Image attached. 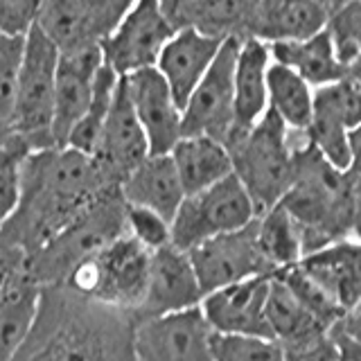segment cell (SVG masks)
<instances>
[{
	"label": "cell",
	"mask_w": 361,
	"mask_h": 361,
	"mask_svg": "<svg viewBox=\"0 0 361 361\" xmlns=\"http://www.w3.org/2000/svg\"><path fill=\"white\" fill-rule=\"evenodd\" d=\"M116 188L120 180L95 156L71 147L30 152L20 165L16 210L0 233V242L27 259Z\"/></svg>",
	"instance_id": "6da1fadb"
},
{
	"label": "cell",
	"mask_w": 361,
	"mask_h": 361,
	"mask_svg": "<svg viewBox=\"0 0 361 361\" xmlns=\"http://www.w3.org/2000/svg\"><path fill=\"white\" fill-rule=\"evenodd\" d=\"M135 325L133 314L66 285L41 287L37 316L11 361H138Z\"/></svg>",
	"instance_id": "7a4b0ae2"
},
{
	"label": "cell",
	"mask_w": 361,
	"mask_h": 361,
	"mask_svg": "<svg viewBox=\"0 0 361 361\" xmlns=\"http://www.w3.org/2000/svg\"><path fill=\"white\" fill-rule=\"evenodd\" d=\"M350 192L353 174L334 169L310 142L296 149L293 180L278 206L296 224L302 257L350 240Z\"/></svg>",
	"instance_id": "3957f363"
},
{
	"label": "cell",
	"mask_w": 361,
	"mask_h": 361,
	"mask_svg": "<svg viewBox=\"0 0 361 361\" xmlns=\"http://www.w3.org/2000/svg\"><path fill=\"white\" fill-rule=\"evenodd\" d=\"M307 145L302 131H289L267 109L253 129L226 145L233 174L251 197L255 212L262 214L285 197L296 169V149Z\"/></svg>",
	"instance_id": "277c9868"
},
{
	"label": "cell",
	"mask_w": 361,
	"mask_h": 361,
	"mask_svg": "<svg viewBox=\"0 0 361 361\" xmlns=\"http://www.w3.org/2000/svg\"><path fill=\"white\" fill-rule=\"evenodd\" d=\"M127 233V203L120 188L106 192L93 206L56 233L27 257V269L41 287L63 285L73 271L95 257L104 248Z\"/></svg>",
	"instance_id": "5b68a950"
},
{
	"label": "cell",
	"mask_w": 361,
	"mask_h": 361,
	"mask_svg": "<svg viewBox=\"0 0 361 361\" xmlns=\"http://www.w3.org/2000/svg\"><path fill=\"white\" fill-rule=\"evenodd\" d=\"M59 50L32 27L25 34V50L18 68L14 102H11L9 131L27 145L30 152L54 147V77Z\"/></svg>",
	"instance_id": "8992f818"
},
{
	"label": "cell",
	"mask_w": 361,
	"mask_h": 361,
	"mask_svg": "<svg viewBox=\"0 0 361 361\" xmlns=\"http://www.w3.org/2000/svg\"><path fill=\"white\" fill-rule=\"evenodd\" d=\"M149 262L152 251L124 233L102 253L79 264L63 285L79 296L135 316L147 291Z\"/></svg>",
	"instance_id": "52a82bcc"
},
{
	"label": "cell",
	"mask_w": 361,
	"mask_h": 361,
	"mask_svg": "<svg viewBox=\"0 0 361 361\" xmlns=\"http://www.w3.org/2000/svg\"><path fill=\"white\" fill-rule=\"evenodd\" d=\"M257 217L251 197L235 174L219 183L190 195L178 206L172 219V244L180 251H192L195 246L228 235L248 226Z\"/></svg>",
	"instance_id": "ba28073f"
},
{
	"label": "cell",
	"mask_w": 361,
	"mask_h": 361,
	"mask_svg": "<svg viewBox=\"0 0 361 361\" xmlns=\"http://www.w3.org/2000/svg\"><path fill=\"white\" fill-rule=\"evenodd\" d=\"M240 39H228L214 56L212 66L192 90L180 111L183 135H206V138L228 142L235 124V61L240 52Z\"/></svg>",
	"instance_id": "9c48e42d"
},
{
	"label": "cell",
	"mask_w": 361,
	"mask_h": 361,
	"mask_svg": "<svg viewBox=\"0 0 361 361\" xmlns=\"http://www.w3.org/2000/svg\"><path fill=\"white\" fill-rule=\"evenodd\" d=\"M361 127V86L353 79L314 88L312 122L305 135L327 163L338 172H350V133Z\"/></svg>",
	"instance_id": "30bf717a"
},
{
	"label": "cell",
	"mask_w": 361,
	"mask_h": 361,
	"mask_svg": "<svg viewBox=\"0 0 361 361\" xmlns=\"http://www.w3.org/2000/svg\"><path fill=\"white\" fill-rule=\"evenodd\" d=\"M174 37L158 0H138L120 25L99 43L102 61L118 77L156 68L165 43Z\"/></svg>",
	"instance_id": "8fae6325"
},
{
	"label": "cell",
	"mask_w": 361,
	"mask_h": 361,
	"mask_svg": "<svg viewBox=\"0 0 361 361\" xmlns=\"http://www.w3.org/2000/svg\"><path fill=\"white\" fill-rule=\"evenodd\" d=\"M199 287L206 293L224 289L255 276H274L255 240V219L244 228L212 237L188 251Z\"/></svg>",
	"instance_id": "7c38bea8"
},
{
	"label": "cell",
	"mask_w": 361,
	"mask_h": 361,
	"mask_svg": "<svg viewBox=\"0 0 361 361\" xmlns=\"http://www.w3.org/2000/svg\"><path fill=\"white\" fill-rule=\"evenodd\" d=\"M41 285L20 251L0 242V361H11L34 323Z\"/></svg>",
	"instance_id": "4fadbf2b"
},
{
	"label": "cell",
	"mask_w": 361,
	"mask_h": 361,
	"mask_svg": "<svg viewBox=\"0 0 361 361\" xmlns=\"http://www.w3.org/2000/svg\"><path fill=\"white\" fill-rule=\"evenodd\" d=\"M203 291L185 251L167 244L152 253L149 280L142 305L135 312V321H152L180 312L197 310Z\"/></svg>",
	"instance_id": "5bb4252c"
},
{
	"label": "cell",
	"mask_w": 361,
	"mask_h": 361,
	"mask_svg": "<svg viewBox=\"0 0 361 361\" xmlns=\"http://www.w3.org/2000/svg\"><path fill=\"white\" fill-rule=\"evenodd\" d=\"M269 285L271 276H255L206 293L199 305V312L210 332L221 336L271 338L264 316Z\"/></svg>",
	"instance_id": "9a60e30c"
},
{
	"label": "cell",
	"mask_w": 361,
	"mask_h": 361,
	"mask_svg": "<svg viewBox=\"0 0 361 361\" xmlns=\"http://www.w3.org/2000/svg\"><path fill=\"white\" fill-rule=\"evenodd\" d=\"M212 332L197 310L135 325V359L138 361H212Z\"/></svg>",
	"instance_id": "2e32d148"
},
{
	"label": "cell",
	"mask_w": 361,
	"mask_h": 361,
	"mask_svg": "<svg viewBox=\"0 0 361 361\" xmlns=\"http://www.w3.org/2000/svg\"><path fill=\"white\" fill-rule=\"evenodd\" d=\"M135 118L145 131L152 156L169 154L183 138L180 131V106L169 90L167 82L156 68H145L122 77Z\"/></svg>",
	"instance_id": "e0dca14e"
},
{
	"label": "cell",
	"mask_w": 361,
	"mask_h": 361,
	"mask_svg": "<svg viewBox=\"0 0 361 361\" xmlns=\"http://www.w3.org/2000/svg\"><path fill=\"white\" fill-rule=\"evenodd\" d=\"M102 61L99 45L77 52L59 54L54 77V116H52V140L54 147H66L68 135L93 99L95 82Z\"/></svg>",
	"instance_id": "ac0fdd59"
},
{
	"label": "cell",
	"mask_w": 361,
	"mask_h": 361,
	"mask_svg": "<svg viewBox=\"0 0 361 361\" xmlns=\"http://www.w3.org/2000/svg\"><path fill=\"white\" fill-rule=\"evenodd\" d=\"M257 0H158L165 20L178 30H195L228 41L248 39Z\"/></svg>",
	"instance_id": "d6986e66"
},
{
	"label": "cell",
	"mask_w": 361,
	"mask_h": 361,
	"mask_svg": "<svg viewBox=\"0 0 361 361\" xmlns=\"http://www.w3.org/2000/svg\"><path fill=\"white\" fill-rule=\"evenodd\" d=\"M147 156H149V145H147L145 131L135 118L127 88L120 77L99 133L95 158L122 183V178L133 172Z\"/></svg>",
	"instance_id": "ffe728a7"
},
{
	"label": "cell",
	"mask_w": 361,
	"mask_h": 361,
	"mask_svg": "<svg viewBox=\"0 0 361 361\" xmlns=\"http://www.w3.org/2000/svg\"><path fill=\"white\" fill-rule=\"evenodd\" d=\"M221 43L224 41L206 37V34L195 30H178L165 43V48L156 61V71L163 75L180 111L190 99L192 90L208 73Z\"/></svg>",
	"instance_id": "44dd1931"
},
{
	"label": "cell",
	"mask_w": 361,
	"mask_h": 361,
	"mask_svg": "<svg viewBox=\"0 0 361 361\" xmlns=\"http://www.w3.org/2000/svg\"><path fill=\"white\" fill-rule=\"evenodd\" d=\"M298 267L341 307L345 316L361 302V244L345 240L305 255Z\"/></svg>",
	"instance_id": "7402d4cb"
},
{
	"label": "cell",
	"mask_w": 361,
	"mask_h": 361,
	"mask_svg": "<svg viewBox=\"0 0 361 361\" xmlns=\"http://www.w3.org/2000/svg\"><path fill=\"white\" fill-rule=\"evenodd\" d=\"M327 9L316 0H257L248 39L264 45L310 39L325 30Z\"/></svg>",
	"instance_id": "603a6c76"
},
{
	"label": "cell",
	"mask_w": 361,
	"mask_h": 361,
	"mask_svg": "<svg viewBox=\"0 0 361 361\" xmlns=\"http://www.w3.org/2000/svg\"><path fill=\"white\" fill-rule=\"evenodd\" d=\"M271 66L269 45L257 39H244L240 43L235 61V124L228 142L244 135L262 120L267 113V71ZM226 142V145H228Z\"/></svg>",
	"instance_id": "cb8c5ba5"
},
{
	"label": "cell",
	"mask_w": 361,
	"mask_h": 361,
	"mask_svg": "<svg viewBox=\"0 0 361 361\" xmlns=\"http://www.w3.org/2000/svg\"><path fill=\"white\" fill-rule=\"evenodd\" d=\"M122 199L127 206L147 208L172 224L178 206L185 199L178 174L169 154L147 156L145 161L122 178Z\"/></svg>",
	"instance_id": "d4e9b609"
},
{
	"label": "cell",
	"mask_w": 361,
	"mask_h": 361,
	"mask_svg": "<svg viewBox=\"0 0 361 361\" xmlns=\"http://www.w3.org/2000/svg\"><path fill=\"white\" fill-rule=\"evenodd\" d=\"M185 197L197 195L233 174L231 154L219 140L206 135H183L169 152Z\"/></svg>",
	"instance_id": "484cf974"
},
{
	"label": "cell",
	"mask_w": 361,
	"mask_h": 361,
	"mask_svg": "<svg viewBox=\"0 0 361 361\" xmlns=\"http://www.w3.org/2000/svg\"><path fill=\"white\" fill-rule=\"evenodd\" d=\"M269 52L271 61L287 66L312 88L334 84L345 77V66L338 61L327 30H321L319 34L302 41L269 45Z\"/></svg>",
	"instance_id": "4316f807"
},
{
	"label": "cell",
	"mask_w": 361,
	"mask_h": 361,
	"mask_svg": "<svg viewBox=\"0 0 361 361\" xmlns=\"http://www.w3.org/2000/svg\"><path fill=\"white\" fill-rule=\"evenodd\" d=\"M264 316H267L271 338H274L282 350L319 341L321 336L334 330V327H325L316 316H312L305 310L296 300V296H293L276 276H271Z\"/></svg>",
	"instance_id": "83f0119b"
},
{
	"label": "cell",
	"mask_w": 361,
	"mask_h": 361,
	"mask_svg": "<svg viewBox=\"0 0 361 361\" xmlns=\"http://www.w3.org/2000/svg\"><path fill=\"white\" fill-rule=\"evenodd\" d=\"M34 27L59 50V54L99 45L90 25L88 0H41Z\"/></svg>",
	"instance_id": "f1b7e54d"
},
{
	"label": "cell",
	"mask_w": 361,
	"mask_h": 361,
	"mask_svg": "<svg viewBox=\"0 0 361 361\" xmlns=\"http://www.w3.org/2000/svg\"><path fill=\"white\" fill-rule=\"evenodd\" d=\"M269 111L289 131H307L314 111V88L287 66L271 61L267 71Z\"/></svg>",
	"instance_id": "f546056e"
},
{
	"label": "cell",
	"mask_w": 361,
	"mask_h": 361,
	"mask_svg": "<svg viewBox=\"0 0 361 361\" xmlns=\"http://www.w3.org/2000/svg\"><path fill=\"white\" fill-rule=\"evenodd\" d=\"M255 240L274 274L302 259V242L296 224L282 206H274L255 217Z\"/></svg>",
	"instance_id": "4dcf8cb0"
},
{
	"label": "cell",
	"mask_w": 361,
	"mask_h": 361,
	"mask_svg": "<svg viewBox=\"0 0 361 361\" xmlns=\"http://www.w3.org/2000/svg\"><path fill=\"white\" fill-rule=\"evenodd\" d=\"M118 82H120V77L113 73L109 66L99 68L93 99H90L84 118L75 124V129L71 131V135H68L66 147H71V149H77L82 154H88V156H95L99 133H102V127H104V120L111 109L113 93H116Z\"/></svg>",
	"instance_id": "1f68e13d"
},
{
	"label": "cell",
	"mask_w": 361,
	"mask_h": 361,
	"mask_svg": "<svg viewBox=\"0 0 361 361\" xmlns=\"http://www.w3.org/2000/svg\"><path fill=\"white\" fill-rule=\"evenodd\" d=\"M282 285H285L296 300L307 310L312 316H316L325 327H336L345 319V312L341 307H336L334 300L327 296V293L316 285V282L305 274V271L293 264L289 269H282L278 274H274Z\"/></svg>",
	"instance_id": "d6a6232c"
},
{
	"label": "cell",
	"mask_w": 361,
	"mask_h": 361,
	"mask_svg": "<svg viewBox=\"0 0 361 361\" xmlns=\"http://www.w3.org/2000/svg\"><path fill=\"white\" fill-rule=\"evenodd\" d=\"M27 154V145L18 140L14 133L0 147V233L16 210L20 190V165Z\"/></svg>",
	"instance_id": "836d02e7"
},
{
	"label": "cell",
	"mask_w": 361,
	"mask_h": 361,
	"mask_svg": "<svg viewBox=\"0 0 361 361\" xmlns=\"http://www.w3.org/2000/svg\"><path fill=\"white\" fill-rule=\"evenodd\" d=\"M212 361H285L282 348L271 338L257 336H221L210 338Z\"/></svg>",
	"instance_id": "e575fe53"
},
{
	"label": "cell",
	"mask_w": 361,
	"mask_h": 361,
	"mask_svg": "<svg viewBox=\"0 0 361 361\" xmlns=\"http://www.w3.org/2000/svg\"><path fill=\"white\" fill-rule=\"evenodd\" d=\"M25 50V37L0 32V127L9 129L11 102H14V86L18 68Z\"/></svg>",
	"instance_id": "d590c367"
},
{
	"label": "cell",
	"mask_w": 361,
	"mask_h": 361,
	"mask_svg": "<svg viewBox=\"0 0 361 361\" xmlns=\"http://www.w3.org/2000/svg\"><path fill=\"white\" fill-rule=\"evenodd\" d=\"M127 233L152 253L172 244V226H169V221L147 208L127 206Z\"/></svg>",
	"instance_id": "8d00e7d4"
},
{
	"label": "cell",
	"mask_w": 361,
	"mask_h": 361,
	"mask_svg": "<svg viewBox=\"0 0 361 361\" xmlns=\"http://www.w3.org/2000/svg\"><path fill=\"white\" fill-rule=\"evenodd\" d=\"M138 0H88L90 25L95 39L102 43L109 34L120 25V20L129 14Z\"/></svg>",
	"instance_id": "74e56055"
},
{
	"label": "cell",
	"mask_w": 361,
	"mask_h": 361,
	"mask_svg": "<svg viewBox=\"0 0 361 361\" xmlns=\"http://www.w3.org/2000/svg\"><path fill=\"white\" fill-rule=\"evenodd\" d=\"M41 0H0V32L25 34L34 27Z\"/></svg>",
	"instance_id": "f35d334b"
},
{
	"label": "cell",
	"mask_w": 361,
	"mask_h": 361,
	"mask_svg": "<svg viewBox=\"0 0 361 361\" xmlns=\"http://www.w3.org/2000/svg\"><path fill=\"white\" fill-rule=\"evenodd\" d=\"M350 240L361 244V174H353V192H350Z\"/></svg>",
	"instance_id": "ab89813d"
},
{
	"label": "cell",
	"mask_w": 361,
	"mask_h": 361,
	"mask_svg": "<svg viewBox=\"0 0 361 361\" xmlns=\"http://www.w3.org/2000/svg\"><path fill=\"white\" fill-rule=\"evenodd\" d=\"M334 338L341 350V361H361V341L350 332H345L341 323L334 327Z\"/></svg>",
	"instance_id": "60d3db41"
},
{
	"label": "cell",
	"mask_w": 361,
	"mask_h": 361,
	"mask_svg": "<svg viewBox=\"0 0 361 361\" xmlns=\"http://www.w3.org/2000/svg\"><path fill=\"white\" fill-rule=\"evenodd\" d=\"M350 154H353L350 174H361V127L350 133Z\"/></svg>",
	"instance_id": "b9f144b4"
},
{
	"label": "cell",
	"mask_w": 361,
	"mask_h": 361,
	"mask_svg": "<svg viewBox=\"0 0 361 361\" xmlns=\"http://www.w3.org/2000/svg\"><path fill=\"white\" fill-rule=\"evenodd\" d=\"M341 327H343L345 332H350V334L357 336L359 341H361V302L341 321Z\"/></svg>",
	"instance_id": "7bdbcfd3"
},
{
	"label": "cell",
	"mask_w": 361,
	"mask_h": 361,
	"mask_svg": "<svg viewBox=\"0 0 361 361\" xmlns=\"http://www.w3.org/2000/svg\"><path fill=\"white\" fill-rule=\"evenodd\" d=\"M9 135H11V131L7 127H0V147H3L9 140Z\"/></svg>",
	"instance_id": "ee69618b"
},
{
	"label": "cell",
	"mask_w": 361,
	"mask_h": 361,
	"mask_svg": "<svg viewBox=\"0 0 361 361\" xmlns=\"http://www.w3.org/2000/svg\"><path fill=\"white\" fill-rule=\"evenodd\" d=\"M316 3H319V5H323V7H325L327 11H330V9H332V7H334L336 3H338V0H316Z\"/></svg>",
	"instance_id": "f6af8a7d"
},
{
	"label": "cell",
	"mask_w": 361,
	"mask_h": 361,
	"mask_svg": "<svg viewBox=\"0 0 361 361\" xmlns=\"http://www.w3.org/2000/svg\"><path fill=\"white\" fill-rule=\"evenodd\" d=\"M355 3H359V5H361V0H355Z\"/></svg>",
	"instance_id": "bcb514c9"
}]
</instances>
